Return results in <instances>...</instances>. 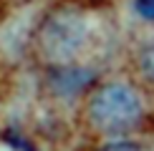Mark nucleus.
I'll return each instance as SVG.
<instances>
[{
	"label": "nucleus",
	"instance_id": "f257e3e1",
	"mask_svg": "<svg viewBox=\"0 0 154 151\" xmlns=\"http://www.w3.org/2000/svg\"><path fill=\"white\" fill-rule=\"evenodd\" d=\"M91 123L104 134H126L142 121V101L129 86H104L88 106Z\"/></svg>",
	"mask_w": 154,
	"mask_h": 151
},
{
	"label": "nucleus",
	"instance_id": "f03ea898",
	"mask_svg": "<svg viewBox=\"0 0 154 151\" xmlns=\"http://www.w3.org/2000/svg\"><path fill=\"white\" fill-rule=\"evenodd\" d=\"M88 78H91V73L79 71V68L73 71V68H71V71H63V73L58 76V83H61L58 88H61V91H73V88L79 91V88H81L83 83H86Z\"/></svg>",
	"mask_w": 154,
	"mask_h": 151
},
{
	"label": "nucleus",
	"instance_id": "7ed1b4c3",
	"mask_svg": "<svg viewBox=\"0 0 154 151\" xmlns=\"http://www.w3.org/2000/svg\"><path fill=\"white\" fill-rule=\"evenodd\" d=\"M139 61H142V71L154 81V40L142 50V58H139Z\"/></svg>",
	"mask_w": 154,
	"mask_h": 151
},
{
	"label": "nucleus",
	"instance_id": "20e7f679",
	"mask_svg": "<svg viewBox=\"0 0 154 151\" xmlns=\"http://www.w3.org/2000/svg\"><path fill=\"white\" fill-rule=\"evenodd\" d=\"M137 13L146 20H154V0H137Z\"/></svg>",
	"mask_w": 154,
	"mask_h": 151
},
{
	"label": "nucleus",
	"instance_id": "39448f33",
	"mask_svg": "<svg viewBox=\"0 0 154 151\" xmlns=\"http://www.w3.org/2000/svg\"><path fill=\"white\" fill-rule=\"evenodd\" d=\"M101 151H139L137 144H126V141H116V144H106Z\"/></svg>",
	"mask_w": 154,
	"mask_h": 151
}]
</instances>
